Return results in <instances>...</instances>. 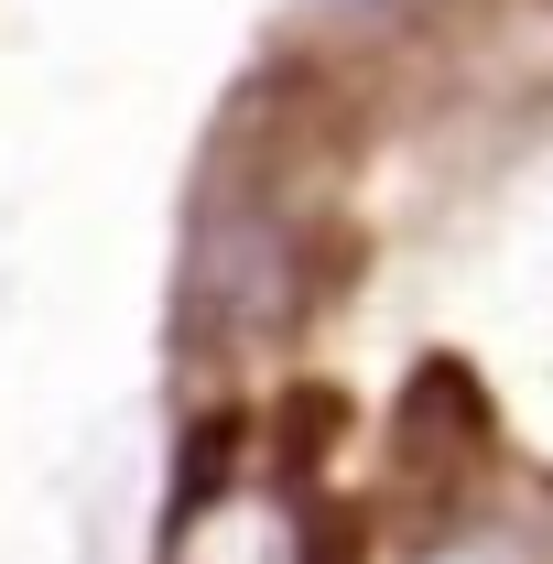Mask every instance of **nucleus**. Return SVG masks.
<instances>
[{
    "instance_id": "1",
    "label": "nucleus",
    "mask_w": 553,
    "mask_h": 564,
    "mask_svg": "<svg viewBox=\"0 0 553 564\" xmlns=\"http://www.w3.org/2000/svg\"><path fill=\"white\" fill-rule=\"evenodd\" d=\"M163 564H326V532L304 521L293 489H228L217 456H196V499L174 510Z\"/></svg>"
}]
</instances>
